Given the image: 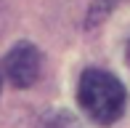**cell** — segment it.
I'll use <instances>...</instances> for the list:
<instances>
[{
	"label": "cell",
	"mask_w": 130,
	"mask_h": 128,
	"mask_svg": "<svg viewBox=\"0 0 130 128\" xmlns=\"http://www.w3.org/2000/svg\"><path fill=\"white\" fill-rule=\"evenodd\" d=\"M37 128H82L80 120L67 109H51L37 120Z\"/></svg>",
	"instance_id": "cell-3"
},
{
	"label": "cell",
	"mask_w": 130,
	"mask_h": 128,
	"mask_svg": "<svg viewBox=\"0 0 130 128\" xmlns=\"http://www.w3.org/2000/svg\"><path fill=\"white\" fill-rule=\"evenodd\" d=\"M80 107L98 125H111L125 112V85L104 69H85L77 88Z\"/></svg>",
	"instance_id": "cell-1"
},
{
	"label": "cell",
	"mask_w": 130,
	"mask_h": 128,
	"mask_svg": "<svg viewBox=\"0 0 130 128\" xmlns=\"http://www.w3.org/2000/svg\"><path fill=\"white\" fill-rule=\"evenodd\" d=\"M127 61H130V43H127Z\"/></svg>",
	"instance_id": "cell-4"
},
{
	"label": "cell",
	"mask_w": 130,
	"mask_h": 128,
	"mask_svg": "<svg viewBox=\"0 0 130 128\" xmlns=\"http://www.w3.org/2000/svg\"><path fill=\"white\" fill-rule=\"evenodd\" d=\"M5 78L16 88H29L40 78V51L32 43H16L3 59Z\"/></svg>",
	"instance_id": "cell-2"
}]
</instances>
